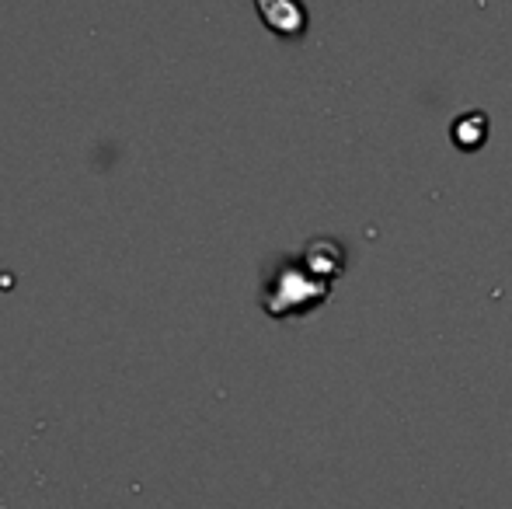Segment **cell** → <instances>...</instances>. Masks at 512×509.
<instances>
[{
  "label": "cell",
  "mask_w": 512,
  "mask_h": 509,
  "mask_svg": "<svg viewBox=\"0 0 512 509\" xmlns=\"http://www.w3.org/2000/svg\"><path fill=\"white\" fill-rule=\"evenodd\" d=\"M485 129H488V123H485V116L481 112H467L460 123H453V140L460 143V147H478V143H485Z\"/></svg>",
  "instance_id": "277c9868"
},
{
  "label": "cell",
  "mask_w": 512,
  "mask_h": 509,
  "mask_svg": "<svg viewBox=\"0 0 512 509\" xmlns=\"http://www.w3.org/2000/svg\"><path fill=\"white\" fill-rule=\"evenodd\" d=\"M258 14L276 35H304L307 11L297 0H258Z\"/></svg>",
  "instance_id": "7a4b0ae2"
},
{
  "label": "cell",
  "mask_w": 512,
  "mask_h": 509,
  "mask_svg": "<svg viewBox=\"0 0 512 509\" xmlns=\"http://www.w3.org/2000/svg\"><path fill=\"white\" fill-rule=\"evenodd\" d=\"M331 297V283L307 269L304 258H286L272 269L262 286V311L269 318H300L310 314Z\"/></svg>",
  "instance_id": "6da1fadb"
},
{
  "label": "cell",
  "mask_w": 512,
  "mask_h": 509,
  "mask_svg": "<svg viewBox=\"0 0 512 509\" xmlns=\"http://www.w3.org/2000/svg\"><path fill=\"white\" fill-rule=\"evenodd\" d=\"M300 258H304L307 269H314L321 279H328V283H335V276L345 269V252L338 241L331 238H314L304 245V252H300Z\"/></svg>",
  "instance_id": "3957f363"
}]
</instances>
